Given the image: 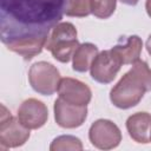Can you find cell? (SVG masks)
I'll return each instance as SVG.
<instances>
[{
	"label": "cell",
	"mask_w": 151,
	"mask_h": 151,
	"mask_svg": "<svg viewBox=\"0 0 151 151\" xmlns=\"http://www.w3.org/2000/svg\"><path fill=\"white\" fill-rule=\"evenodd\" d=\"M65 8L66 0H0L1 42L31 60L45 48Z\"/></svg>",
	"instance_id": "cell-1"
},
{
	"label": "cell",
	"mask_w": 151,
	"mask_h": 151,
	"mask_svg": "<svg viewBox=\"0 0 151 151\" xmlns=\"http://www.w3.org/2000/svg\"><path fill=\"white\" fill-rule=\"evenodd\" d=\"M78 32L71 22H59L51 32L45 48L52 53V57L60 63H68L78 46Z\"/></svg>",
	"instance_id": "cell-2"
},
{
	"label": "cell",
	"mask_w": 151,
	"mask_h": 151,
	"mask_svg": "<svg viewBox=\"0 0 151 151\" xmlns=\"http://www.w3.org/2000/svg\"><path fill=\"white\" fill-rule=\"evenodd\" d=\"M145 92L146 88L143 83L130 70L111 88L110 100L116 107L127 110L138 105Z\"/></svg>",
	"instance_id": "cell-3"
},
{
	"label": "cell",
	"mask_w": 151,
	"mask_h": 151,
	"mask_svg": "<svg viewBox=\"0 0 151 151\" xmlns=\"http://www.w3.org/2000/svg\"><path fill=\"white\" fill-rule=\"evenodd\" d=\"M60 79V72L58 68L47 61L34 63L28 71L31 87L42 96H52L57 92Z\"/></svg>",
	"instance_id": "cell-4"
},
{
	"label": "cell",
	"mask_w": 151,
	"mask_h": 151,
	"mask_svg": "<svg viewBox=\"0 0 151 151\" xmlns=\"http://www.w3.org/2000/svg\"><path fill=\"white\" fill-rule=\"evenodd\" d=\"M1 118H0V147L1 150L19 147L24 145L31 133L29 129L25 127L18 117H13L11 112L1 105Z\"/></svg>",
	"instance_id": "cell-5"
},
{
	"label": "cell",
	"mask_w": 151,
	"mask_h": 151,
	"mask_svg": "<svg viewBox=\"0 0 151 151\" xmlns=\"http://www.w3.org/2000/svg\"><path fill=\"white\" fill-rule=\"evenodd\" d=\"M88 139L99 150H111L120 144L122 132L112 120L98 119L90 126Z\"/></svg>",
	"instance_id": "cell-6"
},
{
	"label": "cell",
	"mask_w": 151,
	"mask_h": 151,
	"mask_svg": "<svg viewBox=\"0 0 151 151\" xmlns=\"http://www.w3.org/2000/svg\"><path fill=\"white\" fill-rule=\"evenodd\" d=\"M120 67L122 63L118 57L111 50H106L99 52L93 59L90 67V73L92 79L97 83L110 84L118 74Z\"/></svg>",
	"instance_id": "cell-7"
},
{
	"label": "cell",
	"mask_w": 151,
	"mask_h": 151,
	"mask_svg": "<svg viewBox=\"0 0 151 151\" xmlns=\"http://www.w3.org/2000/svg\"><path fill=\"white\" fill-rule=\"evenodd\" d=\"M55 123L63 129H76L81 126L87 118V106L66 103L61 98L55 99L53 105Z\"/></svg>",
	"instance_id": "cell-8"
},
{
	"label": "cell",
	"mask_w": 151,
	"mask_h": 151,
	"mask_svg": "<svg viewBox=\"0 0 151 151\" xmlns=\"http://www.w3.org/2000/svg\"><path fill=\"white\" fill-rule=\"evenodd\" d=\"M18 118L25 127L29 130H37L46 124L48 119V110L41 100L28 98L19 106Z\"/></svg>",
	"instance_id": "cell-9"
},
{
	"label": "cell",
	"mask_w": 151,
	"mask_h": 151,
	"mask_svg": "<svg viewBox=\"0 0 151 151\" xmlns=\"http://www.w3.org/2000/svg\"><path fill=\"white\" fill-rule=\"evenodd\" d=\"M58 94L66 103L79 106H87L92 99L91 88L85 83L70 77L60 79Z\"/></svg>",
	"instance_id": "cell-10"
},
{
	"label": "cell",
	"mask_w": 151,
	"mask_h": 151,
	"mask_svg": "<svg viewBox=\"0 0 151 151\" xmlns=\"http://www.w3.org/2000/svg\"><path fill=\"white\" fill-rule=\"evenodd\" d=\"M126 130L129 136L139 144L150 143L151 114L147 112H136L126 119Z\"/></svg>",
	"instance_id": "cell-11"
},
{
	"label": "cell",
	"mask_w": 151,
	"mask_h": 151,
	"mask_svg": "<svg viewBox=\"0 0 151 151\" xmlns=\"http://www.w3.org/2000/svg\"><path fill=\"white\" fill-rule=\"evenodd\" d=\"M142 48V39L138 35H130L125 37L124 40L120 39V41L117 45H114L111 48V51L118 57L122 65H132L139 59Z\"/></svg>",
	"instance_id": "cell-12"
},
{
	"label": "cell",
	"mask_w": 151,
	"mask_h": 151,
	"mask_svg": "<svg viewBox=\"0 0 151 151\" xmlns=\"http://www.w3.org/2000/svg\"><path fill=\"white\" fill-rule=\"evenodd\" d=\"M99 53L98 47L91 42H84L78 46L72 57V68L76 72L84 73L90 70L93 59Z\"/></svg>",
	"instance_id": "cell-13"
},
{
	"label": "cell",
	"mask_w": 151,
	"mask_h": 151,
	"mask_svg": "<svg viewBox=\"0 0 151 151\" xmlns=\"http://www.w3.org/2000/svg\"><path fill=\"white\" fill-rule=\"evenodd\" d=\"M51 151H65V150H83V143L79 138L71 136V134H64L59 136L53 139V142L50 145Z\"/></svg>",
	"instance_id": "cell-14"
},
{
	"label": "cell",
	"mask_w": 151,
	"mask_h": 151,
	"mask_svg": "<svg viewBox=\"0 0 151 151\" xmlns=\"http://www.w3.org/2000/svg\"><path fill=\"white\" fill-rule=\"evenodd\" d=\"M117 6V0H91V13L98 19L110 18Z\"/></svg>",
	"instance_id": "cell-15"
},
{
	"label": "cell",
	"mask_w": 151,
	"mask_h": 151,
	"mask_svg": "<svg viewBox=\"0 0 151 151\" xmlns=\"http://www.w3.org/2000/svg\"><path fill=\"white\" fill-rule=\"evenodd\" d=\"M65 14L74 18L87 17L91 14V0H66Z\"/></svg>",
	"instance_id": "cell-16"
},
{
	"label": "cell",
	"mask_w": 151,
	"mask_h": 151,
	"mask_svg": "<svg viewBox=\"0 0 151 151\" xmlns=\"http://www.w3.org/2000/svg\"><path fill=\"white\" fill-rule=\"evenodd\" d=\"M131 71L138 77V79L143 83L146 91H151V70L146 61L138 59L136 63L132 64Z\"/></svg>",
	"instance_id": "cell-17"
},
{
	"label": "cell",
	"mask_w": 151,
	"mask_h": 151,
	"mask_svg": "<svg viewBox=\"0 0 151 151\" xmlns=\"http://www.w3.org/2000/svg\"><path fill=\"white\" fill-rule=\"evenodd\" d=\"M119 1L125 4V5H127V6H136L139 2V0H119Z\"/></svg>",
	"instance_id": "cell-18"
},
{
	"label": "cell",
	"mask_w": 151,
	"mask_h": 151,
	"mask_svg": "<svg viewBox=\"0 0 151 151\" xmlns=\"http://www.w3.org/2000/svg\"><path fill=\"white\" fill-rule=\"evenodd\" d=\"M145 47H146V51H147V53L151 55V34L149 35V38H147V40H146Z\"/></svg>",
	"instance_id": "cell-19"
},
{
	"label": "cell",
	"mask_w": 151,
	"mask_h": 151,
	"mask_svg": "<svg viewBox=\"0 0 151 151\" xmlns=\"http://www.w3.org/2000/svg\"><path fill=\"white\" fill-rule=\"evenodd\" d=\"M145 9H146L147 15L151 18V0H146V2H145Z\"/></svg>",
	"instance_id": "cell-20"
},
{
	"label": "cell",
	"mask_w": 151,
	"mask_h": 151,
	"mask_svg": "<svg viewBox=\"0 0 151 151\" xmlns=\"http://www.w3.org/2000/svg\"><path fill=\"white\" fill-rule=\"evenodd\" d=\"M150 142H151V133H150Z\"/></svg>",
	"instance_id": "cell-21"
}]
</instances>
